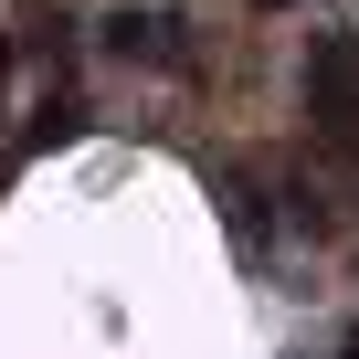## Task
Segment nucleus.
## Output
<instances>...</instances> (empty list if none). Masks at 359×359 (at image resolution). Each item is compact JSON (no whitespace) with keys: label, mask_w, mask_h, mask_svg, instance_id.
Listing matches in <instances>:
<instances>
[{"label":"nucleus","mask_w":359,"mask_h":359,"mask_svg":"<svg viewBox=\"0 0 359 359\" xmlns=\"http://www.w3.org/2000/svg\"><path fill=\"white\" fill-rule=\"evenodd\" d=\"M306 137L338 158V169H359V32H306Z\"/></svg>","instance_id":"f257e3e1"},{"label":"nucleus","mask_w":359,"mask_h":359,"mask_svg":"<svg viewBox=\"0 0 359 359\" xmlns=\"http://www.w3.org/2000/svg\"><path fill=\"white\" fill-rule=\"evenodd\" d=\"M95 53H106V64H169V74L191 64L180 22H169V11H137V0H116V11L95 22Z\"/></svg>","instance_id":"f03ea898"},{"label":"nucleus","mask_w":359,"mask_h":359,"mask_svg":"<svg viewBox=\"0 0 359 359\" xmlns=\"http://www.w3.org/2000/svg\"><path fill=\"white\" fill-rule=\"evenodd\" d=\"M212 191H222V222H233V243H243V254H264V243H275V212H264V201H275V180L233 158V169H212Z\"/></svg>","instance_id":"7ed1b4c3"},{"label":"nucleus","mask_w":359,"mask_h":359,"mask_svg":"<svg viewBox=\"0 0 359 359\" xmlns=\"http://www.w3.org/2000/svg\"><path fill=\"white\" fill-rule=\"evenodd\" d=\"M275 222H285V233H327L338 212H327V191H317L306 169H275Z\"/></svg>","instance_id":"20e7f679"},{"label":"nucleus","mask_w":359,"mask_h":359,"mask_svg":"<svg viewBox=\"0 0 359 359\" xmlns=\"http://www.w3.org/2000/svg\"><path fill=\"white\" fill-rule=\"evenodd\" d=\"M0 85H11V32H0Z\"/></svg>","instance_id":"39448f33"},{"label":"nucleus","mask_w":359,"mask_h":359,"mask_svg":"<svg viewBox=\"0 0 359 359\" xmlns=\"http://www.w3.org/2000/svg\"><path fill=\"white\" fill-rule=\"evenodd\" d=\"M338 359H359V338H348V348H338Z\"/></svg>","instance_id":"423d86ee"},{"label":"nucleus","mask_w":359,"mask_h":359,"mask_svg":"<svg viewBox=\"0 0 359 359\" xmlns=\"http://www.w3.org/2000/svg\"><path fill=\"white\" fill-rule=\"evenodd\" d=\"M264 11H285V0H264Z\"/></svg>","instance_id":"0eeeda50"}]
</instances>
